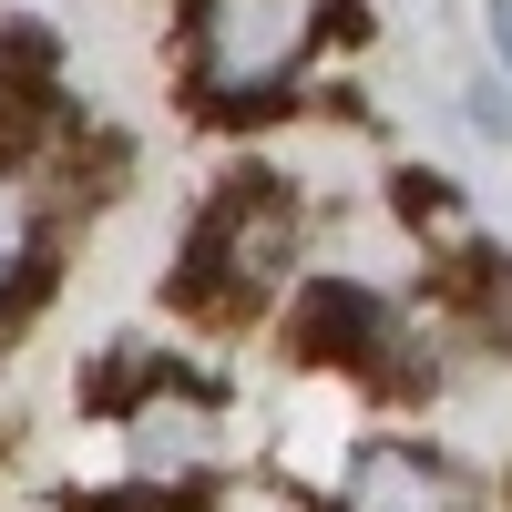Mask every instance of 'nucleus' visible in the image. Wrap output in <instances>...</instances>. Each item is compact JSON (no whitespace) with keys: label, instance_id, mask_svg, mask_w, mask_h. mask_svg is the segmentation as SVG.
Listing matches in <instances>:
<instances>
[{"label":"nucleus","instance_id":"obj_1","mask_svg":"<svg viewBox=\"0 0 512 512\" xmlns=\"http://www.w3.org/2000/svg\"><path fill=\"white\" fill-rule=\"evenodd\" d=\"M328 0H195V93L216 113H256L308 72Z\"/></svg>","mask_w":512,"mask_h":512},{"label":"nucleus","instance_id":"obj_2","mask_svg":"<svg viewBox=\"0 0 512 512\" xmlns=\"http://www.w3.org/2000/svg\"><path fill=\"white\" fill-rule=\"evenodd\" d=\"M287 267H297V205L267 175H236L195 226V287L216 308H256V297L287 287Z\"/></svg>","mask_w":512,"mask_h":512},{"label":"nucleus","instance_id":"obj_3","mask_svg":"<svg viewBox=\"0 0 512 512\" xmlns=\"http://www.w3.org/2000/svg\"><path fill=\"white\" fill-rule=\"evenodd\" d=\"M338 502L349 512H461V482H451V461L420 451V441H359Z\"/></svg>","mask_w":512,"mask_h":512},{"label":"nucleus","instance_id":"obj_4","mask_svg":"<svg viewBox=\"0 0 512 512\" xmlns=\"http://www.w3.org/2000/svg\"><path fill=\"white\" fill-rule=\"evenodd\" d=\"M123 451H134V472H144V482L216 472V410H205V400H185V390H164V400H144V410H134Z\"/></svg>","mask_w":512,"mask_h":512},{"label":"nucleus","instance_id":"obj_5","mask_svg":"<svg viewBox=\"0 0 512 512\" xmlns=\"http://www.w3.org/2000/svg\"><path fill=\"white\" fill-rule=\"evenodd\" d=\"M31 267H41V185L21 164H0V308L31 287Z\"/></svg>","mask_w":512,"mask_h":512},{"label":"nucleus","instance_id":"obj_6","mask_svg":"<svg viewBox=\"0 0 512 512\" xmlns=\"http://www.w3.org/2000/svg\"><path fill=\"white\" fill-rule=\"evenodd\" d=\"M482 338H492V359L512 369V256L482 267Z\"/></svg>","mask_w":512,"mask_h":512},{"label":"nucleus","instance_id":"obj_7","mask_svg":"<svg viewBox=\"0 0 512 512\" xmlns=\"http://www.w3.org/2000/svg\"><path fill=\"white\" fill-rule=\"evenodd\" d=\"M482 41H492V72L512 82V0H492V11H482Z\"/></svg>","mask_w":512,"mask_h":512}]
</instances>
